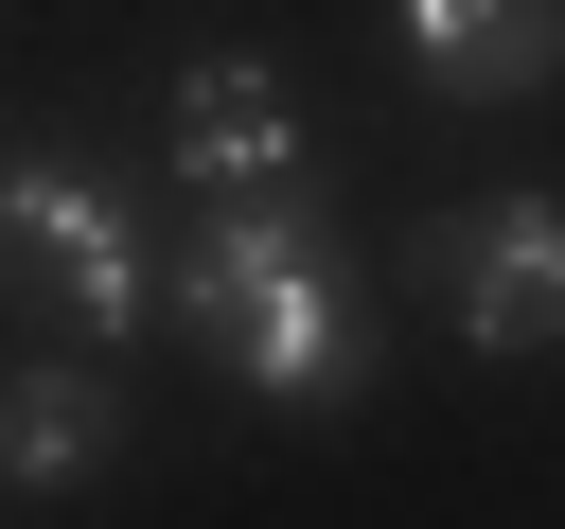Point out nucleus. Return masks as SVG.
I'll use <instances>...</instances> for the list:
<instances>
[{"instance_id": "1", "label": "nucleus", "mask_w": 565, "mask_h": 529, "mask_svg": "<svg viewBox=\"0 0 565 529\" xmlns=\"http://www.w3.org/2000/svg\"><path fill=\"white\" fill-rule=\"evenodd\" d=\"M177 335L265 406H353V264L300 194H247L177 247Z\"/></svg>"}, {"instance_id": "2", "label": "nucleus", "mask_w": 565, "mask_h": 529, "mask_svg": "<svg viewBox=\"0 0 565 529\" xmlns=\"http://www.w3.org/2000/svg\"><path fill=\"white\" fill-rule=\"evenodd\" d=\"M0 247H18V282L71 300V335H141V317H177V264L124 229V194H106L88 159H0Z\"/></svg>"}, {"instance_id": "3", "label": "nucleus", "mask_w": 565, "mask_h": 529, "mask_svg": "<svg viewBox=\"0 0 565 529\" xmlns=\"http://www.w3.org/2000/svg\"><path fill=\"white\" fill-rule=\"evenodd\" d=\"M424 282H441L459 353H547L565 335V194H494V212L424 229Z\"/></svg>"}, {"instance_id": "4", "label": "nucleus", "mask_w": 565, "mask_h": 529, "mask_svg": "<svg viewBox=\"0 0 565 529\" xmlns=\"http://www.w3.org/2000/svg\"><path fill=\"white\" fill-rule=\"evenodd\" d=\"M159 159L194 176V212L300 194V88H282L265 53H194V71H177V123H159Z\"/></svg>"}, {"instance_id": "5", "label": "nucleus", "mask_w": 565, "mask_h": 529, "mask_svg": "<svg viewBox=\"0 0 565 529\" xmlns=\"http://www.w3.org/2000/svg\"><path fill=\"white\" fill-rule=\"evenodd\" d=\"M388 53L441 106H512V88L565 71V0H388Z\"/></svg>"}, {"instance_id": "6", "label": "nucleus", "mask_w": 565, "mask_h": 529, "mask_svg": "<svg viewBox=\"0 0 565 529\" xmlns=\"http://www.w3.org/2000/svg\"><path fill=\"white\" fill-rule=\"evenodd\" d=\"M106 458H124V388H106V370H71V353H53V370H0V476H18V494H71V476H106Z\"/></svg>"}]
</instances>
